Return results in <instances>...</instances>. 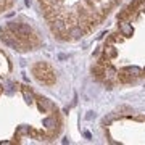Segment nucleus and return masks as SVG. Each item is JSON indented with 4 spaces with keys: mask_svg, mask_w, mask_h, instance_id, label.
Here are the masks:
<instances>
[{
    "mask_svg": "<svg viewBox=\"0 0 145 145\" xmlns=\"http://www.w3.org/2000/svg\"><path fill=\"white\" fill-rule=\"evenodd\" d=\"M5 90H7L8 93H11V92H13V84H11V82H7V84H5Z\"/></svg>",
    "mask_w": 145,
    "mask_h": 145,
    "instance_id": "obj_6",
    "label": "nucleus"
},
{
    "mask_svg": "<svg viewBox=\"0 0 145 145\" xmlns=\"http://www.w3.org/2000/svg\"><path fill=\"white\" fill-rule=\"evenodd\" d=\"M119 31H121V34H123V36H132L134 29H132V26H131L129 23H123V24H121V27H119Z\"/></svg>",
    "mask_w": 145,
    "mask_h": 145,
    "instance_id": "obj_1",
    "label": "nucleus"
},
{
    "mask_svg": "<svg viewBox=\"0 0 145 145\" xmlns=\"http://www.w3.org/2000/svg\"><path fill=\"white\" fill-rule=\"evenodd\" d=\"M95 116H97V114L93 113V111H87V114H86V119H87V121H92V119H95Z\"/></svg>",
    "mask_w": 145,
    "mask_h": 145,
    "instance_id": "obj_5",
    "label": "nucleus"
},
{
    "mask_svg": "<svg viewBox=\"0 0 145 145\" xmlns=\"http://www.w3.org/2000/svg\"><path fill=\"white\" fill-rule=\"evenodd\" d=\"M106 52H108L110 57H116V50H114L113 47H108V48H106Z\"/></svg>",
    "mask_w": 145,
    "mask_h": 145,
    "instance_id": "obj_7",
    "label": "nucleus"
},
{
    "mask_svg": "<svg viewBox=\"0 0 145 145\" xmlns=\"http://www.w3.org/2000/svg\"><path fill=\"white\" fill-rule=\"evenodd\" d=\"M106 74H108V78L111 79V78H114V76H116V71H114L113 68H110V69H108V72H106Z\"/></svg>",
    "mask_w": 145,
    "mask_h": 145,
    "instance_id": "obj_8",
    "label": "nucleus"
},
{
    "mask_svg": "<svg viewBox=\"0 0 145 145\" xmlns=\"http://www.w3.org/2000/svg\"><path fill=\"white\" fill-rule=\"evenodd\" d=\"M126 71H129V72H132L134 76H140V72H142V69H140L139 66H129Z\"/></svg>",
    "mask_w": 145,
    "mask_h": 145,
    "instance_id": "obj_2",
    "label": "nucleus"
},
{
    "mask_svg": "<svg viewBox=\"0 0 145 145\" xmlns=\"http://www.w3.org/2000/svg\"><path fill=\"white\" fill-rule=\"evenodd\" d=\"M71 36L72 37H81V36H82V32H81L79 27H76V29H72V31H71Z\"/></svg>",
    "mask_w": 145,
    "mask_h": 145,
    "instance_id": "obj_3",
    "label": "nucleus"
},
{
    "mask_svg": "<svg viewBox=\"0 0 145 145\" xmlns=\"http://www.w3.org/2000/svg\"><path fill=\"white\" fill-rule=\"evenodd\" d=\"M44 124H45L47 127H52V126L55 124V121H53L52 118H47V119H44Z\"/></svg>",
    "mask_w": 145,
    "mask_h": 145,
    "instance_id": "obj_4",
    "label": "nucleus"
}]
</instances>
